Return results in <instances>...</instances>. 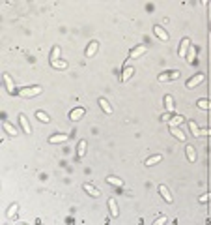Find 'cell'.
Segmentation results:
<instances>
[{"mask_svg":"<svg viewBox=\"0 0 211 225\" xmlns=\"http://www.w3.org/2000/svg\"><path fill=\"white\" fill-rule=\"evenodd\" d=\"M84 190H86L92 197H99V195H101V193H99V190H97V188H93L92 184H84Z\"/></svg>","mask_w":211,"mask_h":225,"instance_id":"cell-8","label":"cell"},{"mask_svg":"<svg viewBox=\"0 0 211 225\" xmlns=\"http://www.w3.org/2000/svg\"><path fill=\"white\" fill-rule=\"evenodd\" d=\"M19 120H21V126H22V129H25V133H32V128H30V124H28L25 115H19Z\"/></svg>","mask_w":211,"mask_h":225,"instance_id":"cell-6","label":"cell"},{"mask_svg":"<svg viewBox=\"0 0 211 225\" xmlns=\"http://www.w3.org/2000/svg\"><path fill=\"white\" fill-rule=\"evenodd\" d=\"M153 32L157 34V38H159V39H162V41H168V32H166V30H162L161 27H153Z\"/></svg>","mask_w":211,"mask_h":225,"instance_id":"cell-4","label":"cell"},{"mask_svg":"<svg viewBox=\"0 0 211 225\" xmlns=\"http://www.w3.org/2000/svg\"><path fill=\"white\" fill-rule=\"evenodd\" d=\"M146 45H140V47H136V49H133L131 51V58H136V56H140V55H142V53H146Z\"/></svg>","mask_w":211,"mask_h":225,"instance_id":"cell-10","label":"cell"},{"mask_svg":"<svg viewBox=\"0 0 211 225\" xmlns=\"http://www.w3.org/2000/svg\"><path fill=\"white\" fill-rule=\"evenodd\" d=\"M202 81H204V75H196V77H193V79H189V81H187V86H189V88H193V86L200 84Z\"/></svg>","mask_w":211,"mask_h":225,"instance_id":"cell-7","label":"cell"},{"mask_svg":"<svg viewBox=\"0 0 211 225\" xmlns=\"http://www.w3.org/2000/svg\"><path fill=\"white\" fill-rule=\"evenodd\" d=\"M178 77H179V73H178V72H172V73H170V79H178Z\"/></svg>","mask_w":211,"mask_h":225,"instance_id":"cell-34","label":"cell"},{"mask_svg":"<svg viewBox=\"0 0 211 225\" xmlns=\"http://www.w3.org/2000/svg\"><path fill=\"white\" fill-rule=\"evenodd\" d=\"M36 117H37V118H39L41 122H49V117H47L43 111H37V112H36Z\"/></svg>","mask_w":211,"mask_h":225,"instance_id":"cell-26","label":"cell"},{"mask_svg":"<svg viewBox=\"0 0 211 225\" xmlns=\"http://www.w3.org/2000/svg\"><path fill=\"white\" fill-rule=\"evenodd\" d=\"M99 105H101V109H103L105 112H112V107L108 105V101H107L105 98H101V100H99Z\"/></svg>","mask_w":211,"mask_h":225,"instance_id":"cell-17","label":"cell"},{"mask_svg":"<svg viewBox=\"0 0 211 225\" xmlns=\"http://www.w3.org/2000/svg\"><path fill=\"white\" fill-rule=\"evenodd\" d=\"M84 154H86V141H80V143H79V150H77V156H79V158H82Z\"/></svg>","mask_w":211,"mask_h":225,"instance_id":"cell-19","label":"cell"},{"mask_svg":"<svg viewBox=\"0 0 211 225\" xmlns=\"http://www.w3.org/2000/svg\"><path fill=\"white\" fill-rule=\"evenodd\" d=\"M189 43H191V41H189V38H183V39H181V47H179V58H185V55H187V49L191 47Z\"/></svg>","mask_w":211,"mask_h":225,"instance_id":"cell-2","label":"cell"},{"mask_svg":"<svg viewBox=\"0 0 211 225\" xmlns=\"http://www.w3.org/2000/svg\"><path fill=\"white\" fill-rule=\"evenodd\" d=\"M58 56H60V47H54V49H53V53H51V62H56V60H58Z\"/></svg>","mask_w":211,"mask_h":225,"instance_id":"cell-25","label":"cell"},{"mask_svg":"<svg viewBox=\"0 0 211 225\" xmlns=\"http://www.w3.org/2000/svg\"><path fill=\"white\" fill-rule=\"evenodd\" d=\"M185 150H187V158H189V162H196V152H194V148L193 146H187Z\"/></svg>","mask_w":211,"mask_h":225,"instance_id":"cell-14","label":"cell"},{"mask_svg":"<svg viewBox=\"0 0 211 225\" xmlns=\"http://www.w3.org/2000/svg\"><path fill=\"white\" fill-rule=\"evenodd\" d=\"M168 122H170V126H172V128H176V124H181V122H183V117H174V118H172V120H168Z\"/></svg>","mask_w":211,"mask_h":225,"instance_id":"cell-27","label":"cell"},{"mask_svg":"<svg viewBox=\"0 0 211 225\" xmlns=\"http://www.w3.org/2000/svg\"><path fill=\"white\" fill-rule=\"evenodd\" d=\"M198 107H202V109H209V107H211V101H207V100H200V101H198Z\"/></svg>","mask_w":211,"mask_h":225,"instance_id":"cell-28","label":"cell"},{"mask_svg":"<svg viewBox=\"0 0 211 225\" xmlns=\"http://www.w3.org/2000/svg\"><path fill=\"white\" fill-rule=\"evenodd\" d=\"M108 208H110V216H112V218H118L120 210H118V205H116L114 199H108Z\"/></svg>","mask_w":211,"mask_h":225,"instance_id":"cell-5","label":"cell"},{"mask_svg":"<svg viewBox=\"0 0 211 225\" xmlns=\"http://www.w3.org/2000/svg\"><path fill=\"white\" fill-rule=\"evenodd\" d=\"M53 66L56 70H64V68H67V62L65 60H56V62H53Z\"/></svg>","mask_w":211,"mask_h":225,"instance_id":"cell-22","label":"cell"},{"mask_svg":"<svg viewBox=\"0 0 211 225\" xmlns=\"http://www.w3.org/2000/svg\"><path fill=\"white\" fill-rule=\"evenodd\" d=\"M162 160V156H153V158H150V160H146V165H153V163H159Z\"/></svg>","mask_w":211,"mask_h":225,"instance_id":"cell-24","label":"cell"},{"mask_svg":"<svg viewBox=\"0 0 211 225\" xmlns=\"http://www.w3.org/2000/svg\"><path fill=\"white\" fill-rule=\"evenodd\" d=\"M19 94H21L22 98H30V96H37V94H41V86H32V88H22V90H19Z\"/></svg>","mask_w":211,"mask_h":225,"instance_id":"cell-1","label":"cell"},{"mask_svg":"<svg viewBox=\"0 0 211 225\" xmlns=\"http://www.w3.org/2000/svg\"><path fill=\"white\" fill-rule=\"evenodd\" d=\"M165 105H166V111L168 112H174V103H172V96H165Z\"/></svg>","mask_w":211,"mask_h":225,"instance_id":"cell-13","label":"cell"},{"mask_svg":"<svg viewBox=\"0 0 211 225\" xmlns=\"http://www.w3.org/2000/svg\"><path fill=\"white\" fill-rule=\"evenodd\" d=\"M67 139H69L67 135H53L49 141H51V143H64V141H67Z\"/></svg>","mask_w":211,"mask_h":225,"instance_id":"cell-15","label":"cell"},{"mask_svg":"<svg viewBox=\"0 0 211 225\" xmlns=\"http://www.w3.org/2000/svg\"><path fill=\"white\" fill-rule=\"evenodd\" d=\"M107 182H110L112 186H120V188L123 186V182H122L120 178H116V176H108V178H107Z\"/></svg>","mask_w":211,"mask_h":225,"instance_id":"cell-18","label":"cell"},{"mask_svg":"<svg viewBox=\"0 0 211 225\" xmlns=\"http://www.w3.org/2000/svg\"><path fill=\"white\" fill-rule=\"evenodd\" d=\"M96 51H97V43L92 41V43L88 45V49H86V56H93V55H96Z\"/></svg>","mask_w":211,"mask_h":225,"instance_id":"cell-12","label":"cell"},{"mask_svg":"<svg viewBox=\"0 0 211 225\" xmlns=\"http://www.w3.org/2000/svg\"><path fill=\"white\" fill-rule=\"evenodd\" d=\"M82 117H84V109L82 107H77V109H73L71 112H69V118H71V120H79Z\"/></svg>","mask_w":211,"mask_h":225,"instance_id":"cell-3","label":"cell"},{"mask_svg":"<svg viewBox=\"0 0 211 225\" xmlns=\"http://www.w3.org/2000/svg\"><path fill=\"white\" fill-rule=\"evenodd\" d=\"M15 212H17V205H11V207H10V210H8V218H13V216H15Z\"/></svg>","mask_w":211,"mask_h":225,"instance_id":"cell-29","label":"cell"},{"mask_svg":"<svg viewBox=\"0 0 211 225\" xmlns=\"http://www.w3.org/2000/svg\"><path fill=\"white\" fill-rule=\"evenodd\" d=\"M189 128H191V131L194 133V137H198V135H202V129L194 124V122H189Z\"/></svg>","mask_w":211,"mask_h":225,"instance_id":"cell-20","label":"cell"},{"mask_svg":"<svg viewBox=\"0 0 211 225\" xmlns=\"http://www.w3.org/2000/svg\"><path fill=\"white\" fill-rule=\"evenodd\" d=\"M166 79H170V73H161L159 75V81H166Z\"/></svg>","mask_w":211,"mask_h":225,"instance_id":"cell-33","label":"cell"},{"mask_svg":"<svg viewBox=\"0 0 211 225\" xmlns=\"http://www.w3.org/2000/svg\"><path fill=\"white\" fill-rule=\"evenodd\" d=\"M187 58H189V62H193V58H194V49L193 47H189V56Z\"/></svg>","mask_w":211,"mask_h":225,"instance_id":"cell-31","label":"cell"},{"mask_svg":"<svg viewBox=\"0 0 211 225\" xmlns=\"http://www.w3.org/2000/svg\"><path fill=\"white\" fill-rule=\"evenodd\" d=\"M4 83H6L8 92H10V94H13V92H15V86H13V81H11V77H10V75H4Z\"/></svg>","mask_w":211,"mask_h":225,"instance_id":"cell-9","label":"cell"},{"mask_svg":"<svg viewBox=\"0 0 211 225\" xmlns=\"http://www.w3.org/2000/svg\"><path fill=\"white\" fill-rule=\"evenodd\" d=\"M172 129V135L176 139H179V141H185V135H183V131L181 129H178V128H170Z\"/></svg>","mask_w":211,"mask_h":225,"instance_id":"cell-16","label":"cell"},{"mask_svg":"<svg viewBox=\"0 0 211 225\" xmlns=\"http://www.w3.org/2000/svg\"><path fill=\"white\" fill-rule=\"evenodd\" d=\"M209 199H211V193H205V195L200 197V202H205V201H209Z\"/></svg>","mask_w":211,"mask_h":225,"instance_id":"cell-32","label":"cell"},{"mask_svg":"<svg viewBox=\"0 0 211 225\" xmlns=\"http://www.w3.org/2000/svg\"><path fill=\"white\" fill-rule=\"evenodd\" d=\"M165 223H166V216H161V218L153 223V225H165Z\"/></svg>","mask_w":211,"mask_h":225,"instance_id":"cell-30","label":"cell"},{"mask_svg":"<svg viewBox=\"0 0 211 225\" xmlns=\"http://www.w3.org/2000/svg\"><path fill=\"white\" fill-rule=\"evenodd\" d=\"M2 126H4V129H6V131H8L10 135H17V129H15V128H13V126H11L10 122H4Z\"/></svg>","mask_w":211,"mask_h":225,"instance_id":"cell-21","label":"cell"},{"mask_svg":"<svg viewBox=\"0 0 211 225\" xmlns=\"http://www.w3.org/2000/svg\"><path fill=\"white\" fill-rule=\"evenodd\" d=\"M133 68H125V72H123V75H122V81H127V79H131V75H133Z\"/></svg>","mask_w":211,"mask_h":225,"instance_id":"cell-23","label":"cell"},{"mask_svg":"<svg viewBox=\"0 0 211 225\" xmlns=\"http://www.w3.org/2000/svg\"><path fill=\"white\" fill-rule=\"evenodd\" d=\"M159 191H161V195L166 199V202H172V195H170V191L166 190V186H159Z\"/></svg>","mask_w":211,"mask_h":225,"instance_id":"cell-11","label":"cell"}]
</instances>
